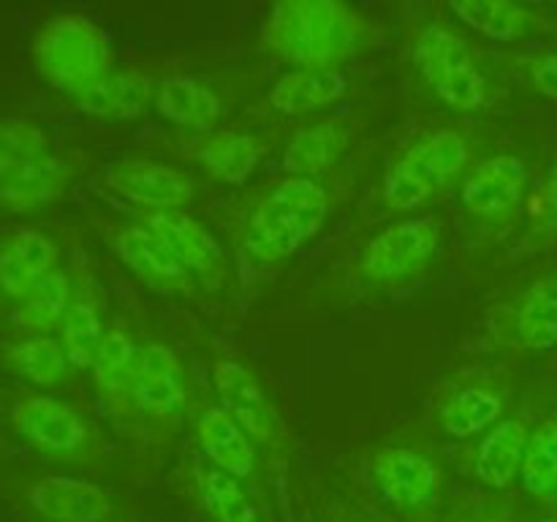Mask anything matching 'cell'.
Wrapping results in <instances>:
<instances>
[{
	"mask_svg": "<svg viewBox=\"0 0 557 522\" xmlns=\"http://www.w3.org/2000/svg\"><path fill=\"white\" fill-rule=\"evenodd\" d=\"M487 522H498V520H487Z\"/></svg>",
	"mask_w": 557,
	"mask_h": 522,
	"instance_id": "obj_37",
	"label": "cell"
},
{
	"mask_svg": "<svg viewBox=\"0 0 557 522\" xmlns=\"http://www.w3.org/2000/svg\"><path fill=\"white\" fill-rule=\"evenodd\" d=\"M152 82L145 74H109L87 90L76 92V103L85 114L109 120H131L145 112Z\"/></svg>",
	"mask_w": 557,
	"mask_h": 522,
	"instance_id": "obj_22",
	"label": "cell"
},
{
	"mask_svg": "<svg viewBox=\"0 0 557 522\" xmlns=\"http://www.w3.org/2000/svg\"><path fill=\"white\" fill-rule=\"evenodd\" d=\"M145 226L163 239L190 275H212L223 266V250L196 217L183 210L147 212Z\"/></svg>",
	"mask_w": 557,
	"mask_h": 522,
	"instance_id": "obj_15",
	"label": "cell"
},
{
	"mask_svg": "<svg viewBox=\"0 0 557 522\" xmlns=\"http://www.w3.org/2000/svg\"><path fill=\"white\" fill-rule=\"evenodd\" d=\"M158 112L190 130H212L221 120V98L190 76H166L156 96Z\"/></svg>",
	"mask_w": 557,
	"mask_h": 522,
	"instance_id": "obj_19",
	"label": "cell"
},
{
	"mask_svg": "<svg viewBox=\"0 0 557 522\" xmlns=\"http://www.w3.org/2000/svg\"><path fill=\"white\" fill-rule=\"evenodd\" d=\"M528 449V427L520 419H504L490 430L476 455L479 482L493 489L509 487L522 471Z\"/></svg>",
	"mask_w": 557,
	"mask_h": 522,
	"instance_id": "obj_21",
	"label": "cell"
},
{
	"mask_svg": "<svg viewBox=\"0 0 557 522\" xmlns=\"http://www.w3.org/2000/svg\"><path fill=\"white\" fill-rule=\"evenodd\" d=\"M109 188L117 190L136 204L150 207L152 212L180 210L194 199V185L183 172L147 158H125L107 174Z\"/></svg>",
	"mask_w": 557,
	"mask_h": 522,
	"instance_id": "obj_10",
	"label": "cell"
},
{
	"mask_svg": "<svg viewBox=\"0 0 557 522\" xmlns=\"http://www.w3.org/2000/svg\"><path fill=\"white\" fill-rule=\"evenodd\" d=\"M348 79L337 69H297L281 76L270 92V103L277 112L305 114L330 107L346 92Z\"/></svg>",
	"mask_w": 557,
	"mask_h": 522,
	"instance_id": "obj_20",
	"label": "cell"
},
{
	"mask_svg": "<svg viewBox=\"0 0 557 522\" xmlns=\"http://www.w3.org/2000/svg\"><path fill=\"white\" fill-rule=\"evenodd\" d=\"M71 299L74 297H71L69 275L60 270H52L25 297H20V304L14 308V321L22 330H52V326H58L63 321Z\"/></svg>",
	"mask_w": 557,
	"mask_h": 522,
	"instance_id": "obj_29",
	"label": "cell"
},
{
	"mask_svg": "<svg viewBox=\"0 0 557 522\" xmlns=\"http://www.w3.org/2000/svg\"><path fill=\"white\" fill-rule=\"evenodd\" d=\"M60 332H63L60 346H63L71 368H92V359H96L103 337L101 313H98V299L92 288H79V294H74L63 321H60Z\"/></svg>",
	"mask_w": 557,
	"mask_h": 522,
	"instance_id": "obj_27",
	"label": "cell"
},
{
	"mask_svg": "<svg viewBox=\"0 0 557 522\" xmlns=\"http://www.w3.org/2000/svg\"><path fill=\"white\" fill-rule=\"evenodd\" d=\"M544 199H547V207L557 215V163L553 166V172H549L547 190H544Z\"/></svg>",
	"mask_w": 557,
	"mask_h": 522,
	"instance_id": "obj_36",
	"label": "cell"
},
{
	"mask_svg": "<svg viewBox=\"0 0 557 522\" xmlns=\"http://www.w3.org/2000/svg\"><path fill=\"white\" fill-rule=\"evenodd\" d=\"M131 402L152 419H174L183 413L185 386L177 353L163 343H152L139 351Z\"/></svg>",
	"mask_w": 557,
	"mask_h": 522,
	"instance_id": "obj_12",
	"label": "cell"
},
{
	"mask_svg": "<svg viewBox=\"0 0 557 522\" xmlns=\"http://www.w3.org/2000/svg\"><path fill=\"white\" fill-rule=\"evenodd\" d=\"M517 335L525 346L553 348L557 343V283L539 281L517 308Z\"/></svg>",
	"mask_w": 557,
	"mask_h": 522,
	"instance_id": "obj_30",
	"label": "cell"
},
{
	"mask_svg": "<svg viewBox=\"0 0 557 522\" xmlns=\"http://www.w3.org/2000/svg\"><path fill=\"white\" fill-rule=\"evenodd\" d=\"M194 156L199 158V163L212 179L226 185H243L253 174V169L259 166L261 156H264V147L250 134L221 130L215 136H207L196 147Z\"/></svg>",
	"mask_w": 557,
	"mask_h": 522,
	"instance_id": "obj_23",
	"label": "cell"
},
{
	"mask_svg": "<svg viewBox=\"0 0 557 522\" xmlns=\"http://www.w3.org/2000/svg\"><path fill=\"white\" fill-rule=\"evenodd\" d=\"M525 188V161L517 156H495L479 163L462 185V204L484 221L515 215Z\"/></svg>",
	"mask_w": 557,
	"mask_h": 522,
	"instance_id": "obj_11",
	"label": "cell"
},
{
	"mask_svg": "<svg viewBox=\"0 0 557 522\" xmlns=\"http://www.w3.org/2000/svg\"><path fill=\"white\" fill-rule=\"evenodd\" d=\"M468 161V145L460 130L444 128L419 139L392 166L384 183V199L392 210L406 212L449 185Z\"/></svg>",
	"mask_w": 557,
	"mask_h": 522,
	"instance_id": "obj_4",
	"label": "cell"
},
{
	"mask_svg": "<svg viewBox=\"0 0 557 522\" xmlns=\"http://www.w3.org/2000/svg\"><path fill=\"white\" fill-rule=\"evenodd\" d=\"M451 11L473 30L498 41H517L544 27L542 16L511 0H451Z\"/></svg>",
	"mask_w": 557,
	"mask_h": 522,
	"instance_id": "obj_24",
	"label": "cell"
},
{
	"mask_svg": "<svg viewBox=\"0 0 557 522\" xmlns=\"http://www.w3.org/2000/svg\"><path fill=\"white\" fill-rule=\"evenodd\" d=\"M58 250L47 234L22 228L0 248V288L11 297H25L41 277L52 272Z\"/></svg>",
	"mask_w": 557,
	"mask_h": 522,
	"instance_id": "obj_16",
	"label": "cell"
},
{
	"mask_svg": "<svg viewBox=\"0 0 557 522\" xmlns=\"http://www.w3.org/2000/svg\"><path fill=\"white\" fill-rule=\"evenodd\" d=\"M9 362L14 364L16 373L25 375L36 386H44V389L58 386L69 373V359H65L63 346L47 335L27 337V340L11 346Z\"/></svg>",
	"mask_w": 557,
	"mask_h": 522,
	"instance_id": "obj_31",
	"label": "cell"
},
{
	"mask_svg": "<svg viewBox=\"0 0 557 522\" xmlns=\"http://www.w3.org/2000/svg\"><path fill=\"white\" fill-rule=\"evenodd\" d=\"M373 478L395 506L417 509L438 498V468L411 449H381L373 457Z\"/></svg>",
	"mask_w": 557,
	"mask_h": 522,
	"instance_id": "obj_14",
	"label": "cell"
},
{
	"mask_svg": "<svg viewBox=\"0 0 557 522\" xmlns=\"http://www.w3.org/2000/svg\"><path fill=\"white\" fill-rule=\"evenodd\" d=\"M348 145V128L341 120H321L308 125L288 141L283 152V169L288 174H319L341 158Z\"/></svg>",
	"mask_w": 557,
	"mask_h": 522,
	"instance_id": "obj_26",
	"label": "cell"
},
{
	"mask_svg": "<svg viewBox=\"0 0 557 522\" xmlns=\"http://www.w3.org/2000/svg\"><path fill=\"white\" fill-rule=\"evenodd\" d=\"M27 504L47 522H107L112 517V500L101 487L60 473L36 478L27 487Z\"/></svg>",
	"mask_w": 557,
	"mask_h": 522,
	"instance_id": "obj_13",
	"label": "cell"
},
{
	"mask_svg": "<svg viewBox=\"0 0 557 522\" xmlns=\"http://www.w3.org/2000/svg\"><path fill=\"white\" fill-rule=\"evenodd\" d=\"M65 183H69V172L63 163L52 152H44L0 177V201L14 210H30V207L60 199Z\"/></svg>",
	"mask_w": 557,
	"mask_h": 522,
	"instance_id": "obj_18",
	"label": "cell"
},
{
	"mask_svg": "<svg viewBox=\"0 0 557 522\" xmlns=\"http://www.w3.org/2000/svg\"><path fill=\"white\" fill-rule=\"evenodd\" d=\"M114 250L120 261L156 294H190L194 275L180 264L177 256L147 226H131L117 232Z\"/></svg>",
	"mask_w": 557,
	"mask_h": 522,
	"instance_id": "obj_9",
	"label": "cell"
},
{
	"mask_svg": "<svg viewBox=\"0 0 557 522\" xmlns=\"http://www.w3.org/2000/svg\"><path fill=\"white\" fill-rule=\"evenodd\" d=\"M504 411L498 395L482 386H462L451 391L449 400L441 408V424L451 438H471L495 422Z\"/></svg>",
	"mask_w": 557,
	"mask_h": 522,
	"instance_id": "obj_28",
	"label": "cell"
},
{
	"mask_svg": "<svg viewBox=\"0 0 557 522\" xmlns=\"http://www.w3.org/2000/svg\"><path fill=\"white\" fill-rule=\"evenodd\" d=\"M368 33V20L337 0H277L261 27V44L299 69H335Z\"/></svg>",
	"mask_w": 557,
	"mask_h": 522,
	"instance_id": "obj_1",
	"label": "cell"
},
{
	"mask_svg": "<svg viewBox=\"0 0 557 522\" xmlns=\"http://www.w3.org/2000/svg\"><path fill=\"white\" fill-rule=\"evenodd\" d=\"M215 386L223 411L259 444H272L281 433L275 406L267 397L261 381L243 362L223 359L215 364Z\"/></svg>",
	"mask_w": 557,
	"mask_h": 522,
	"instance_id": "obj_8",
	"label": "cell"
},
{
	"mask_svg": "<svg viewBox=\"0 0 557 522\" xmlns=\"http://www.w3.org/2000/svg\"><path fill=\"white\" fill-rule=\"evenodd\" d=\"M330 212V199L321 185L308 177H292L264 196L245 226V248L261 261L292 256L305 239L313 237Z\"/></svg>",
	"mask_w": 557,
	"mask_h": 522,
	"instance_id": "obj_3",
	"label": "cell"
},
{
	"mask_svg": "<svg viewBox=\"0 0 557 522\" xmlns=\"http://www.w3.org/2000/svg\"><path fill=\"white\" fill-rule=\"evenodd\" d=\"M522 487L536 498H549L557 489V419L544 422L528 438L522 460Z\"/></svg>",
	"mask_w": 557,
	"mask_h": 522,
	"instance_id": "obj_32",
	"label": "cell"
},
{
	"mask_svg": "<svg viewBox=\"0 0 557 522\" xmlns=\"http://www.w3.org/2000/svg\"><path fill=\"white\" fill-rule=\"evenodd\" d=\"M531 74L539 90L557 101V54H544V58L533 60Z\"/></svg>",
	"mask_w": 557,
	"mask_h": 522,
	"instance_id": "obj_35",
	"label": "cell"
},
{
	"mask_svg": "<svg viewBox=\"0 0 557 522\" xmlns=\"http://www.w3.org/2000/svg\"><path fill=\"white\" fill-rule=\"evenodd\" d=\"M201 495L218 522H261L259 509L250 504L237 478L218 468L201 473Z\"/></svg>",
	"mask_w": 557,
	"mask_h": 522,
	"instance_id": "obj_33",
	"label": "cell"
},
{
	"mask_svg": "<svg viewBox=\"0 0 557 522\" xmlns=\"http://www.w3.org/2000/svg\"><path fill=\"white\" fill-rule=\"evenodd\" d=\"M49 152L47 136L30 120H0V177L30 158Z\"/></svg>",
	"mask_w": 557,
	"mask_h": 522,
	"instance_id": "obj_34",
	"label": "cell"
},
{
	"mask_svg": "<svg viewBox=\"0 0 557 522\" xmlns=\"http://www.w3.org/2000/svg\"><path fill=\"white\" fill-rule=\"evenodd\" d=\"M14 422L36 449L60 460L85 457L92 446V433L85 419L49 395L22 397L14 408Z\"/></svg>",
	"mask_w": 557,
	"mask_h": 522,
	"instance_id": "obj_7",
	"label": "cell"
},
{
	"mask_svg": "<svg viewBox=\"0 0 557 522\" xmlns=\"http://www.w3.org/2000/svg\"><path fill=\"white\" fill-rule=\"evenodd\" d=\"M136 362H139V351L120 326L103 332L101 346H98L96 359H92V375H96V386L101 391L103 402H109L112 408L131 402Z\"/></svg>",
	"mask_w": 557,
	"mask_h": 522,
	"instance_id": "obj_25",
	"label": "cell"
},
{
	"mask_svg": "<svg viewBox=\"0 0 557 522\" xmlns=\"http://www.w3.org/2000/svg\"><path fill=\"white\" fill-rule=\"evenodd\" d=\"M441 239V226L433 215L403 221L381 232L362 253V272L370 281H400L428 264Z\"/></svg>",
	"mask_w": 557,
	"mask_h": 522,
	"instance_id": "obj_6",
	"label": "cell"
},
{
	"mask_svg": "<svg viewBox=\"0 0 557 522\" xmlns=\"http://www.w3.org/2000/svg\"><path fill=\"white\" fill-rule=\"evenodd\" d=\"M30 58L49 85L74 96L112 74L109 36L90 16L74 11L49 16L38 27Z\"/></svg>",
	"mask_w": 557,
	"mask_h": 522,
	"instance_id": "obj_2",
	"label": "cell"
},
{
	"mask_svg": "<svg viewBox=\"0 0 557 522\" xmlns=\"http://www.w3.org/2000/svg\"><path fill=\"white\" fill-rule=\"evenodd\" d=\"M417 60L446 103L457 109L482 107L484 79L476 69V58L455 30L444 25L424 27L417 38Z\"/></svg>",
	"mask_w": 557,
	"mask_h": 522,
	"instance_id": "obj_5",
	"label": "cell"
},
{
	"mask_svg": "<svg viewBox=\"0 0 557 522\" xmlns=\"http://www.w3.org/2000/svg\"><path fill=\"white\" fill-rule=\"evenodd\" d=\"M199 444L218 471L234 478H250L256 471V451L248 433L223 408H207L199 417Z\"/></svg>",
	"mask_w": 557,
	"mask_h": 522,
	"instance_id": "obj_17",
	"label": "cell"
}]
</instances>
